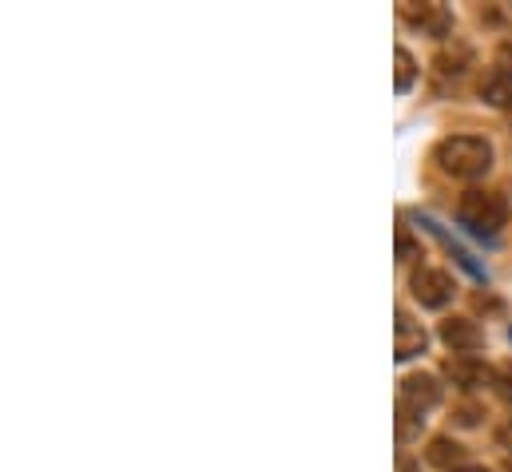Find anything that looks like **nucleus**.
<instances>
[{
  "mask_svg": "<svg viewBox=\"0 0 512 472\" xmlns=\"http://www.w3.org/2000/svg\"><path fill=\"white\" fill-rule=\"evenodd\" d=\"M433 155H437V163H441L445 175L465 179V183L485 179L493 171V143L481 139V135H449V139L437 143Z\"/></svg>",
  "mask_w": 512,
  "mask_h": 472,
  "instance_id": "nucleus-1",
  "label": "nucleus"
},
{
  "mask_svg": "<svg viewBox=\"0 0 512 472\" xmlns=\"http://www.w3.org/2000/svg\"><path fill=\"white\" fill-rule=\"evenodd\" d=\"M457 219L461 227H469L477 238H497L509 227V199L501 191H465L461 203H457Z\"/></svg>",
  "mask_w": 512,
  "mask_h": 472,
  "instance_id": "nucleus-2",
  "label": "nucleus"
},
{
  "mask_svg": "<svg viewBox=\"0 0 512 472\" xmlns=\"http://www.w3.org/2000/svg\"><path fill=\"white\" fill-rule=\"evenodd\" d=\"M409 290H413V298H417L425 310H445V306L453 302V294H457V282H453V274L441 270V266H417L413 278H409Z\"/></svg>",
  "mask_w": 512,
  "mask_h": 472,
  "instance_id": "nucleus-3",
  "label": "nucleus"
},
{
  "mask_svg": "<svg viewBox=\"0 0 512 472\" xmlns=\"http://www.w3.org/2000/svg\"><path fill=\"white\" fill-rule=\"evenodd\" d=\"M441 397H445V385L433 373H409V377H401V405L405 409L429 413L433 405H441Z\"/></svg>",
  "mask_w": 512,
  "mask_h": 472,
  "instance_id": "nucleus-4",
  "label": "nucleus"
},
{
  "mask_svg": "<svg viewBox=\"0 0 512 472\" xmlns=\"http://www.w3.org/2000/svg\"><path fill=\"white\" fill-rule=\"evenodd\" d=\"M401 16H405V24H413L425 36H437V40H445L453 32V12L445 4H401Z\"/></svg>",
  "mask_w": 512,
  "mask_h": 472,
  "instance_id": "nucleus-5",
  "label": "nucleus"
},
{
  "mask_svg": "<svg viewBox=\"0 0 512 472\" xmlns=\"http://www.w3.org/2000/svg\"><path fill=\"white\" fill-rule=\"evenodd\" d=\"M493 373H497V369H489L485 361H477L473 354H453L445 361V377H449L457 389H465V393L493 385Z\"/></svg>",
  "mask_w": 512,
  "mask_h": 472,
  "instance_id": "nucleus-6",
  "label": "nucleus"
},
{
  "mask_svg": "<svg viewBox=\"0 0 512 472\" xmlns=\"http://www.w3.org/2000/svg\"><path fill=\"white\" fill-rule=\"evenodd\" d=\"M429 346V334L421 330V322H413L405 310H397V322H393V357L397 361H413V357L425 354Z\"/></svg>",
  "mask_w": 512,
  "mask_h": 472,
  "instance_id": "nucleus-7",
  "label": "nucleus"
},
{
  "mask_svg": "<svg viewBox=\"0 0 512 472\" xmlns=\"http://www.w3.org/2000/svg\"><path fill=\"white\" fill-rule=\"evenodd\" d=\"M437 334H441V342H445L453 354H473V350L485 346V334H481V326H477L473 318H445Z\"/></svg>",
  "mask_w": 512,
  "mask_h": 472,
  "instance_id": "nucleus-8",
  "label": "nucleus"
},
{
  "mask_svg": "<svg viewBox=\"0 0 512 472\" xmlns=\"http://www.w3.org/2000/svg\"><path fill=\"white\" fill-rule=\"evenodd\" d=\"M425 461L441 472H457V469H465V465H461V461H465V449H461L453 437H433L429 449H425Z\"/></svg>",
  "mask_w": 512,
  "mask_h": 472,
  "instance_id": "nucleus-9",
  "label": "nucleus"
},
{
  "mask_svg": "<svg viewBox=\"0 0 512 472\" xmlns=\"http://www.w3.org/2000/svg\"><path fill=\"white\" fill-rule=\"evenodd\" d=\"M481 100H485V104H493V108H509L512 104V80L509 76H501L497 68H493V72H485V80H481Z\"/></svg>",
  "mask_w": 512,
  "mask_h": 472,
  "instance_id": "nucleus-10",
  "label": "nucleus"
},
{
  "mask_svg": "<svg viewBox=\"0 0 512 472\" xmlns=\"http://www.w3.org/2000/svg\"><path fill=\"white\" fill-rule=\"evenodd\" d=\"M469 60H473V52H469L465 44H445V48L437 52V72H441V76H461V72L469 68Z\"/></svg>",
  "mask_w": 512,
  "mask_h": 472,
  "instance_id": "nucleus-11",
  "label": "nucleus"
},
{
  "mask_svg": "<svg viewBox=\"0 0 512 472\" xmlns=\"http://www.w3.org/2000/svg\"><path fill=\"white\" fill-rule=\"evenodd\" d=\"M393 64H397V68H393V88H397V92H409L413 80H417V60H413L405 48H397V52H393Z\"/></svg>",
  "mask_w": 512,
  "mask_h": 472,
  "instance_id": "nucleus-12",
  "label": "nucleus"
},
{
  "mask_svg": "<svg viewBox=\"0 0 512 472\" xmlns=\"http://www.w3.org/2000/svg\"><path fill=\"white\" fill-rule=\"evenodd\" d=\"M421 425V413H413V409H405V405H397V437L401 441H409V433Z\"/></svg>",
  "mask_w": 512,
  "mask_h": 472,
  "instance_id": "nucleus-13",
  "label": "nucleus"
},
{
  "mask_svg": "<svg viewBox=\"0 0 512 472\" xmlns=\"http://www.w3.org/2000/svg\"><path fill=\"white\" fill-rule=\"evenodd\" d=\"M493 389H497V397H501V401H512V361L493 373Z\"/></svg>",
  "mask_w": 512,
  "mask_h": 472,
  "instance_id": "nucleus-14",
  "label": "nucleus"
},
{
  "mask_svg": "<svg viewBox=\"0 0 512 472\" xmlns=\"http://www.w3.org/2000/svg\"><path fill=\"white\" fill-rule=\"evenodd\" d=\"M453 417H457V425L473 429V425H481V417H485V413H481V405H457V413H453Z\"/></svg>",
  "mask_w": 512,
  "mask_h": 472,
  "instance_id": "nucleus-15",
  "label": "nucleus"
},
{
  "mask_svg": "<svg viewBox=\"0 0 512 472\" xmlns=\"http://www.w3.org/2000/svg\"><path fill=\"white\" fill-rule=\"evenodd\" d=\"M493 68H497L501 76H509V80H512V40H505V44L497 48V60H493Z\"/></svg>",
  "mask_w": 512,
  "mask_h": 472,
  "instance_id": "nucleus-16",
  "label": "nucleus"
},
{
  "mask_svg": "<svg viewBox=\"0 0 512 472\" xmlns=\"http://www.w3.org/2000/svg\"><path fill=\"white\" fill-rule=\"evenodd\" d=\"M397 258H413V238H409L405 227L397 231Z\"/></svg>",
  "mask_w": 512,
  "mask_h": 472,
  "instance_id": "nucleus-17",
  "label": "nucleus"
},
{
  "mask_svg": "<svg viewBox=\"0 0 512 472\" xmlns=\"http://www.w3.org/2000/svg\"><path fill=\"white\" fill-rule=\"evenodd\" d=\"M497 441H501V445L509 449V441H512V421H509V425H505V429H501V437H497Z\"/></svg>",
  "mask_w": 512,
  "mask_h": 472,
  "instance_id": "nucleus-18",
  "label": "nucleus"
},
{
  "mask_svg": "<svg viewBox=\"0 0 512 472\" xmlns=\"http://www.w3.org/2000/svg\"><path fill=\"white\" fill-rule=\"evenodd\" d=\"M457 472H489L485 465H465V469H457Z\"/></svg>",
  "mask_w": 512,
  "mask_h": 472,
  "instance_id": "nucleus-19",
  "label": "nucleus"
},
{
  "mask_svg": "<svg viewBox=\"0 0 512 472\" xmlns=\"http://www.w3.org/2000/svg\"><path fill=\"white\" fill-rule=\"evenodd\" d=\"M505 119H509V123H512V104H509V108H505Z\"/></svg>",
  "mask_w": 512,
  "mask_h": 472,
  "instance_id": "nucleus-20",
  "label": "nucleus"
}]
</instances>
